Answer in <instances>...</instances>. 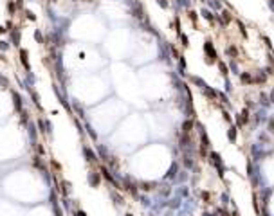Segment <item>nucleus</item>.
<instances>
[{
    "label": "nucleus",
    "instance_id": "obj_1",
    "mask_svg": "<svg viewBox=\"0 0 274 216\" xmlns=\"http://www.w3.org/2000/svg\"><path fill=\"white\" fill-rule=\"evenodd\" d=\"M20 58H22V63H25V67L29 69V63H27V51H22V52H20Z\"/></svg>",
    "mask_w": 274,
    "mask_h": 216
}]
</instances>
